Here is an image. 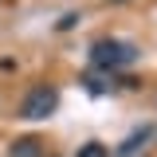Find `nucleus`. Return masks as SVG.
Instances as JSON below:
<instances>
[{
  "label": "nucleus",
  "instance_id": "obj_4",
  "mask_svg": "<svg viewBox=\"0 0 157 157\" xmlns=\"http://www.w3.org/2000/svg\"><path fill=\"white\" fill-rule=\"evenodd\" d=\"M4 157H43V141H39L36 134L16 137V141H8V153Z\"/></svg>",
  "mask_w": 157,
  "mask_h": 157
},
{
  "label": "nucleus",
  "instance_id": "obj_1",
  "mask_svg": "<svg viewBox=\"0 0 157 157\" xmlns=\"http://www.w3.org/2000/svg\"><path fill=\"white\" fill-rule=\"evenodd\" d=\"M137 43H130V39H94L90 43V67H98V71H106V75H114V71H122V67H130V63H137Z\"/></svg>",
  "mask_w": 157,
  "mask_h": 157
},
{
  "label": "nucleus",
  "instance_id": "obj_3",
  "mask_svg": "<svg viewBox=\"0 0 157 157\" xmlns=\"http://www.w3.org/2000/svg\"><path fill=\"white\" fill-rule=\"evenodd\" d=\"M149 137H153V126H137V130H130V134L114 145V157H137V149H145Z\"/></svg>",
  "mask_w": 157,
  "mask_h": 157
},
{
  "label": "nucleus",
  "instance_id": "obj_7",
  "mask_svg": "<svg viewBox=\"0 0 157 157\" xmlns=\"http://www.w3.org/2000/svg\"><path fill=\"white\" fill-rule=\"evenodd\" d=\"M78 24V12H67V16L59 20V32H71V28H75Z\"/></svg>",
  "mask_w": 157,
  "mask_h": 157
},
{
  "label": "nucleus",
  "instance_id": "obj_6",
  "mask_svg": "<svg viewBox=\"0 0 157 157\" xmlns=\"http://www.w3.org/2000/svg\"><path fill=\"white\" fill-rule=\"evenodd\" d=\"M82 82H86V90H90V94H106V90H110V86H106V82H98V78H82Z\"/></svg>",
  "mask_w": 157,
  "mask_h": 157
},
{
  "label": "nucleus",
  "instance_id": "obj_5",
  "mask_svg": "<svg viewBox=\"0 0 157 157\" xmlns=\"http://www.w3.org/2000/svg\"><path fill=\"white\" fill-rule=\"evenodd\" d=\"M106 153H110V149H106L102 141H86V145H82L75 157H106Z\"/></svg>",
  "mask_w": 157,
  "mask_h": 157
},
{
  "label": "nucleus",
  "instance_id": "obj_2",
  "mask_svg": "<svg viewBox=\"0 0 157 157\" xmlns=\"http://www.w3.org/2000/svg\"><path fill=\"white\" fill-rule=\"evenodd\" d=\"M55 106H59V90L51 82H36L24 94V102H20V118L24 122H43V118L55 114Z\"/></svg>",
  "mask_w": 157,
  "mask_h": 157
}]
</instances>
